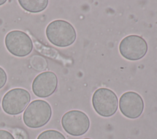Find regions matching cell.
Returning <instances> with one entry per match:
<instances>
[{"label": "cell", "mask_w": 157, "mask_h": 139, "mask_svg": "<svg viewBox=\"0 0 157 139\" xmlns=\"http://www.w3.org/2000/svg\"><path fill=\"white\" fill-rule=\"evenodd\" d=\"M61 125L66 133L72 136L78 137L87 132L90 121L84 112L73 110L64 114L61 118Z\"/></svg>", "instance_id": "5b68a950"}, {"label": "cell", "mask_w": 157, "mask_h": 139, "mask_svg": "<svg viewBox=\"0 0 157 139\" xmlns=\"http://www.w3.org/2000/svg\"><path fill=\"white\" fill-rule=\"evenodd\" d=\"M148 50L146 40L138 35H129L120 43L119 51L121 56L130 61H137L145 56Z\"/></svg>", "instance_id": "52a82bcc"}, {"label": "cell", "mask_w": 157, "mask_h": 139, "mask_svg": "<svg viewBox=\"0 0 157 139\" xmlns=\"http://www.w3.org/2000/svg\"><path fill=\"white\" fill-rule=\"evenodd\" d=\"M52 114L50 105L45 100L37 99L27 106L23 115V119L27 127L37 129L48 123Z\"/></svg>", "instance_id": "7a4b0ae2"}, {"label": "cell", "mask_w": 157, "mask_h": 139, "mask_svg": "<svg viewBox=\"0 0 157 139\" xmlns=\"http://www.w3.org/2000/svg\"><path fill=\"white\" fill-rule=\"evenodd\" d=\"M19 4L26 11L31 13H39L48 6V0H19Z\"/></svg>", "instance_id": "30bf717a"}, {"label": "cell", "mask_w": 157, "mask_h": 139, "mask_svg": "<svg viewBox=\"0 0 157 139\" xmlns=\"http://www.w3.org/2000/svg\"><path fill=\"white\" fill-rule=\"evenodd\" d=\"M119 108L121 113L129 119H136L142 113L144 102L142 97L134 91H127L123 93L119 100Z\"/></svg>", "instance_id": "ba28073f"}, {"label": "cell", "mask_w": 157, "mask_h": 139, "mask_svg": "<svg viewBox=\"0 0 157 139\" xmlns=\"http://www.w3.org/2000/svg\"><path fill=\"white\" fill-rule=\"evenodd\" d=\"M37 139H66L64 135L56 130H47L41 132Z\"/></svg>", "instance_id": "8fae6325"}, {"label": "cell", "mask_w": 157, "mask_h": 139, "mask_svg": "<svg viewBox=\"0 0 157 139\" xmlns=\"http://www.w3.org/2000/svg\"><path fill=\"white\" fill-rule=\"evenodd\" d=\"M0 139H15L9 132L5 130H0Z\"/></svg>", "instance_id": "5bb4252c"}, {"label": "cell", "mask_w": 157, "mask_h": 139, "mask_svg": "<svg viewBox=\"0 0 157 139\" xmlns=\"http://www.w3.org/2000/svg\"><path fill=\"white\" fill-rule=\"evenodd\" d=\"M6 1H7L6 0H0V6H1V5L4 4V3H6Z\"/></svg>", "instance_id": "9a60e30c"}, {"label": "cell", "mask_w": 157, "mask_h": 139, "mask_svg": "<svg viewBox=\"0 0 157 139\" xmlns=\"http://www.w3.org/2000/svg\"><path fill=\"white\" fill-rule=\"evenodd\" d=\"M7 81V74L5 70L0 67V89L3 88Z\"/></svg>", "instance_id": "4fadbf2b"}, {"label": "cell", "mask_w": 157, "mask_h": 139, "mask_svg": "<svg viewBox=\"0 0 157 139\" xmlns=\"http://www.w3.org/2000/svg\"><path fill=\"white\" fill-rule=\"evenodd\" d=\"M92 105L95 111L102 117H110L117 111L118 100L116 94L110 89L100 88L92 96Z\"/></svg>", "instance_id": "3957f363"}, {"label": "cell", "mask_w": 157, "mask_h": 139, "mask_svg": "<svg viewBox=\"0 0 157 139\" xmlns=\"http://www.w3.org/2000/svg\"><path fill=\"white\" fill-rule=\"evenodd\" d=\"M31 100L29 92L25 89L16 88L7 91L3 96L1 102L2 110L10 115L22 113Z\"/></svg>", "instance_id": "277c9868"}, {"label": "cell", "mask_w": 157, "mask_h": 139, "mask_svg": "<svg viewBox=\"0 0 157 139\" xmlns=\"http://www.w3.org/2000/svg\"><path fill=\"white\" fill-rule=\"evenodd\" d=\"M45 34L49 42L58 47L71 45L77 37L74 26L63 20H56L50 22L46 28Z\"/></svg>", "instance_id": "6da1fadb"}, {"label": "cell", "mask_w": 157, "mask_h": 139, "mask_svg": "<svg viewBox=\"0 0 157 139\" xmlns=\"http://www.w3.org/2000/svg\"><path fill=\"white\" fill-rule=\"evenodd\" d=\"M31 64L33 67L37 70H44L47 68L46 60L40 56H34L31 60Z\"/></svg>", "instance_id": "7c38bea8"}, {"label": "cell", "mask_w": 157, "mask_h": 139, "mask_svg": "<svg viewBox=\"0 0 157 139\" xmlns=\"http://www.w3.org/2000/svg\"><path fill=\"white\" fill-rule=\"evenodd\" d=\"M4 42L9 52L17 57L28 56L33 48L31 37L26 32L19 30L9 32L6 36Z\"/></svg>", "instance_id": "8992f818"}, {"label": "cell", "mask_w": 157, "mask_h": 139, "mask_svg": "<svg viewBox=\"0 0 157 139\" xmlns=\"http://www.w3.org/2000/svg\"><path fill=\"white\" fill-rule=\"evenodd\" d=\"M57 86L58 78L56 74L51 71H45L35 77L32 83V90L37 97L45 98L52 95Z\"/></svg>", "instance_id": "9c48e42d"}, {"label": "cell", "mask_w": 157, "mask_h": 139, "mask_svg": "<svg viewBox=\"0 0 157 139\" xmlns=\"http://www.w3.org/2000/svg\"><path fill=\"white\" fill-rule=\"evenodd\" d=\"M82 139H91V138H82Z\"/></svg>", "instance_id": "2e32d148"}]
</instances>
